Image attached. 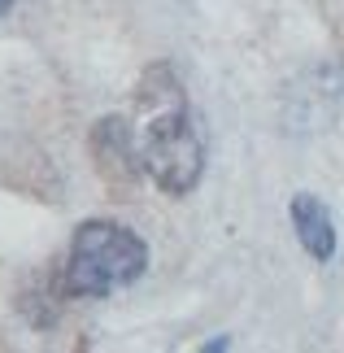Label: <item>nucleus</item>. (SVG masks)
Instances as JSON below:
<instances>
[{"mask_svg": "<svg viewBox=\"0 0 344 353\" xmlns=\"http://www.w3.org/2000/svg\"><path fill=\"white\" fill-rule=\"evenodd\" d=\"M131 153L135 166L170 196H188L205 174V140L192 122L183 88L166 65H153L140 83V122L131 127Z\"/></svg>", "mask_w": 344, "mask_h": 353, "instance_id": "nucleus-1", "label": "nucleus"}, {"mask_svg": "<svg viewBox=\"0 0 344 353\" xmlns=\"http://www.w3.org/2000/svg\"><path fill=\"white\" fill-rule=\"evenodd\" d=\"M148 270V244L122 223L88 219L65 253V292L70 296H109L135 283Z\"/></svg>", "mask_w": 344, "mask_h": 353, "instance_id": "nucleus-2", "label": "nucleus"}, {"mask_svg": "<svg viewBox=\"0 0 344 353\" xmlns=\"http://www.w3.org/2000/svg\"><path fill=\"white\" fill-rule=\"evenodd\" d=\"M287 219H292V232L301 240L314 262H332L336 257V223H332V210L323 205L314 192H296L292 205H287Z\"/></svg>", "mask_w": 344, "mask_h": 353, "instance_id": "nucleus-3", "label": "nucleus"}, {"mask_svg": "<svg viewBox=\"0 0 344 353\" xmlns=\"http://www.w3.org/2000/svg\"><path fill=\"white\" fill-rule=\"evenodd\" d=\"M231 349V336H218V341H205L201 345V353H227Z\"/></svg>", "mask_w": 344, "mask_h": 353, "instance_id": "nucleus-4", "label": "nucleus"}, {"mask_svg": "<svg viewBox=\"0 0 344 353\" xmlns=\"http://www.w3.org/2000/svg\"><path fill=\"white\" fill-rule=\"evenodd\" d=\"M9 5H13V0H0V13H5V9H9Z\"/></svg>", "mask_w": 344, "mask_h": 353, "instance_id": "nucleus-5", "label": "nucleus"}]
</instances>
